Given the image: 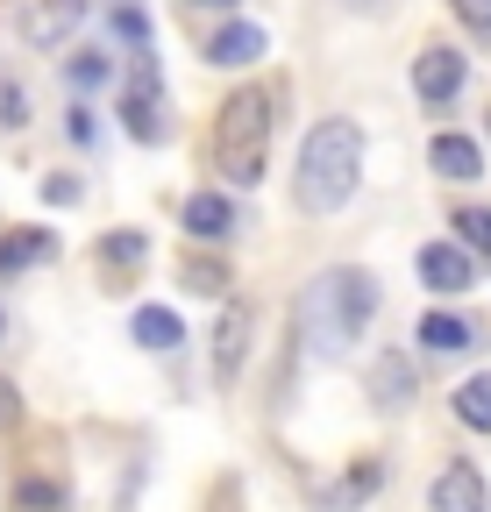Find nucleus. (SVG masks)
Here are the masks:
<instances>
[{"instance_id": "nucleus-23", "label": "nucleus", "mask_w": 491, "mask_h": 512, "mask_svg": "<svg viewBox=\"0 0 491 512\" xmlns=\"http://www.w3.org/2000/svg\"><path fill=\"white\" fill-rule=\"evenodd\" d=\"M107 72H114L107 50H79V57H72V79H79V86H107Z\"/></svg>"}, {"instance_id": "nucleus-24", "label": "nucleus", "mask_w": 491, "mask_h": 512, "mask_svg": "<svg viewBox=\"0 0 491 512\" xmlns=\"http://www.w3.org/2000/svg\"><path fill=\"white\" fill-rule=\"evenodd\" d=\"M114 36L129 43V50H150V22H143L136 8H114Z\"/></svg>"}, {"instance_id": "nucleus-19", "label": "nucleus", "mask_w": 491, "mask_h": 512, "mask_svg": "<svg viewBox=\"0 0 491 512\" xmlns=\"http://www.w3.org/2000/svg\"><path fill=\"white\" fill-rule=\"evenodd\" d=\"M449 228H456V242H463L470 256H484V264H491V207H456Z\"/></svg>"}, {"instance_id": "nucleus-5", "label": "nucleus", "mask_w": 491, "mask_h": 512, "mask_svg": "<svg viewBox=\"0 0 491 512\" xmlns=\"http://www.w3.org/2000/svg\"><path fill=\"white\" fill-rule=\"evenodd\" d=\"M413 271H420V285H427V292L456 299V292H470V285H477V256H470L463 242H427V249L413 256Z\"/></svg>"}, {"instance_id": "nucleus-25", "label": "nucleus", "mask_w": 491, "mask_h": 512, "mask_svg": "<svg viewBox=\"0 0 491 512\" xmlns=\"http://www.w3.org/2000/svg\"><path fill=\"white\" fill-rule=\"evenodd\" d=\"M449 8H456V22L470 36H491V0H449Z\"/></svg>"}, {"instance_id": "nucleus-9", "label": "nucleus", "mask_w": 491, "mask_h": 512, "mask_svg": "<svg viewBox=\"0 0 491 512\" xmlns=\"http://www.w3.org/2000/svg\"><path fill=\"white\" fill-rule=\"evenodd\" d=\"M79 22H86V0H36V8L22 15V43L50 50V43H65Z\"/></svg>"}, {"instance_id": "nucleus-18", "label": "nucleus", "mask_w": 491, "mask_h": 512, "mask_svg": "<svg viewBox=\"0 0 491 512\" xmlns=\"http://www.w3.org/2000/svg\"><path fill=\"white\" fill-rule=\"evenodd\" d=\"M378 484H385V463H378V456H363V463H356V470H349V477L328 491V505H335V512H356V505L371 498Z\"/></svg>"}, {"instance_id": "nucleus-2", "label": "nucleus", "mask_w": 491, "mask_h": 512, "mask_svg": "<svg viewBox=\"0 0 491 512\" xmlns=\"http://www.w3.org/2000/svg\"><path fill=\"white\" fill-rule=\"evenodd\" d=\"M371 313H378V278H371V271H356V264L314 278V285H306V306H299L314 356H342L349 342H363Z\"/></svg>"}, {"instance_id": "nucleus-17", "label": "nucleus", "mask_w": 491, "mask_h": 512, "mask_svg": "<svg viewBox=\"0 0 491 512\" xmlns=\"http://www.w3.org/2000/svg\"><path fill=\"white\" fill-rule=\"evenodd\" d=\"M129 335H136L143 349H178V335H186V328H178V313H171V306H136Z\"/></svg>"}, {"instance_id": "nucleus-14", "label": "nucleus", "mask_w": 491, "mask_h": 512, "mask_svg": "<svg viewBox=\"0 0 491 512\" xmlns=\"http://www.w3.org/2000/svg\"><path fill=\"white\" fill-rule=\"evenodd\" d=\"M420 349L427 356H463V349H477V328L456 320V313H427L420 320Z\"/></svg>"}, {"instance_id": "nucleus-21", "label": "nucleus", "mask_w": 491, "mask_h": 512, "mask_svg": "<svg viewBox=\"0 0 491 512\" xmlns=\"http://www.w3.org/2000/svg\"><path fill=\"white\" fill-rule=\"evenodd\" d=\"M186 285H193V292H207V299H221L228 271H221V264H207V256H186Z\"/></svg>"}, {"instance_id": "nucleus-28", "label": "nucleus", "mask_w": 491, "mask_h": 512, "mask_svg": "<svg viewBox=\"0 0 491 512\" xmlns=\"http://www.w3.org/2000/svg\"><path fill=\"white\" fill-rule=\"evenodd\" d=\"M15 420H22V399H15V384L0 377V427H15Z\"/></svg>"}, {"instance_id": "nucleus-29", "label": "nucleus", "mask_w": 491, "mask_h": 512, "mask_svg": "<svg viewBox=\"0 0 491 512\" xmlns=\"http://www.w3.org/2000/svg\"><path fill=\"white\" fill-rule=\"evenodd\" d=\"M200 8H235V0H200Z\"/></svg>"}, {"instance_id": "nucleus-13", "label": "nucleus", "mask_w": 491, "mask_h": 512, "mask_svg": "<svg viewBox=\"0 0 491 512\" xmlns=\"http://www.w3.org/2000/svg\"><path fill=\"white\" fill-rule=\"evenodd\" d=\"M207 57L228 64V72H242V64H257V57H264V29H257V22H228V29L207 43Z\"/></svg>"}, {"instance_id": "nucleus-30", "label": "nucleus", "mask_w": 491, "mask_h": 512, "mask_svg": "<svg viewBox=\"0 0 491 512\" xmlns=\"http://www.w3.org/2000/svg\"><path fill=\"white\" fill-rule=\"evenodd\" d=\"M0 328H8V320H0Z\"/></svg>"}, {"instance_id": "nucleus-11", "label": "nucleus", "mask_w": 491, "mask_h": 512, "mask_svg": "<svg viewBox=\"0 0 491 512\" xmlns=\"http://www.w3.org/2000/svg\"><path fill=\"white\" fill-rule=\"evenodd\" d=\"M57 256V235L50 228H15V235H0V278H15L29 264H50Z\"/></svg>"}, {"instance_id": "nucleus-27", "label": "nucleus", "mask_w": 491, "mask_h": 512, "mask_svg": "<svg viewBox=\"0 0 491 512\" xmlns=\"http://www.w3.org/2000/svg\"><path fill=\"white\" fill-rule=\"evenodd\" d=\"M43 200L50 207H72L79 200V178H43Z\"/></svg>"}, {"instance_id": "nucleus-1", "label": "nucleus", "mask_w": 491, "mask_h": 512, "mask_svg": "<svg viewBox=\"0 0 491 512\" xmlns=\"http://www.w3.org/2000/svg\"><path fill=\"white\" fill-rule=\"evenodd\" d=\"M363 178V128L356 121H321L299 143V171H292V200L306 214H342L349 192Z\"/></svg>"}, {"instance_id": "nucleus-4", "label": "nucleus", "mask_w": 491, "mask_h": 512, "mask_svg": "<svg viewBox=\"0 0 491 512\" xmlns=\"http://www.w3.org/2000/svg\"><path fill=\"white\" fill-rule=\"evenodd\" d=\"M463 79H470V57L449 50V43H427V50L413 57V93H420L427 107H449V100L463 93Z\"/></svg>"}, {"instance_id": "nucleus-16", "label": "nucleus", "mask_w": 491, "mask_h": 512, "mask_svg": "<svg viewBox=\"0 0 491 512\" xmlns=\"http://www.w3.org/2000/svg\"><path fill=\"white\" fill-rule=\"evenodd\" d=\"M371 399L378 406H406L413 399V363L406 356H378L371 363Z\"/></svg>"}, {"instance_id": "nucleus-22", "label": "nucleus", "mask_w": 491, "mask_h": 512, "mask_svg": "<svg viewBox=\"0 0 491 512\" xmlns=\"http://www.w3.org/2000/svg\"><path fill=\"white\" fill-rule=\"evenodd\" d=\"M65 498H57V484H43V477H29L22 491H15V512H57Z\"/></svg>"}, {"instance_id": "nucleus-10", "label": "nucleus", "mask_w": 491, "mask_h": 512, "mask_svg": "<svg viewBox=\"0 0 491 512\" xmlns=\"http://www.w3.org/2000/svg\"><path fill=\"white\" fill-rule=\"evenodd\" d=\"M427 164H435L442 178H456V185H470V178H484V150L470 143V136H456V128H442L435 143H427Z\"/></svg>"}, {"instance_id": "nucleus-7", "label": "nucleus", "mask_w": 491, "mask_h": 512, "mask_svg": "<svg viewBox=\"0 0 491 512\" xmlns=\"http://www.w3.org/2000/svg\"><path fill=\"white\" fill-rule=\"evenodd\" d=\"M250 335H257V306L228 299V306H221V320H214V370H221V377H235V370H242V356H250Z\"/></svg>"}, {"instance_id": "nucleus-3", "label": "nucleus", "mask_w": 491, "mask_h": 512, "mask_svg": "<svg viewBox=\"0 0 491 512\" xmlns=\"http://www.w3.org/2000/svg\"><path fill=\"white\" fill-rule=\"evenodd\" d=\"M271 128H278V93H271V86H242V93L221 100V121H214V164H221L228 185H257V178H264Z\"/></svg>"}, {"instance_id": "nucleus-8", "label": "nucleus", "mask_w": 491, "mask_h": 512, "mask_svg": "<svg viewBox=\"0 0 491 512\" xmlns=\"http://www.w3.org/2000/svg\"><path fill=\"white\" fill-rule=\"evenodd\" d=\"M427 512H491V491L477 477V463H449L427 491Z\"/></svg>"}, {"instance_id": "nucleus-15", "label": "nucleus", "mask_w": 491, "mask_h": 512, "mask_svg": "<svg viewBox=\"0 0 491 512\" xmlns=\"http://www.w3.org/2000/svg\"><path fill=\"white\" fill-rule=\"evenodd\" d=\"M143 256H150V242H143L136 228H114V235L100 242V271H107V278H136Z\"/></svg>"}, {"instance_id": "nucleus-6", "label": "nucleus", "mask_w": 491, "mask_h": 512, "mask_svg": "<svg viewBox=\"0 0 491 512\" xmlns=\"http://www.w3.org/2000/svg\"><path fill=\"white\" fill-rule=\"evenodd\" d=\"M121 121H129L136 143H157V136H164V86H157V72H150V50H143V64H136V79L121 86Z\"/></svg>"}, {"instance_id": "nucleus-12", "label": "nucleus", "mask_w": 491, "mask_h": 512, "mask_svg": "<svg viewBox=\"0 0 491 512\" xmlns=\"http://www.w3.org/2000/svg\"><path fill=\"white\" fill-rule=\"evenodd\" d=\"M186 235L193 242H228L235 235V207L221 200V192H193L186 200Z\"/></svg>"}, {"instance_id": "nucleus-20", "label": "nucleus", "mask_w": 491, "mask_h": 512, "mask_svg": "<svg viewBox=\"0 0 491 512\" xmlns=\"http://www.w3.org/2000/svg\"><path fill=\"white\" fill-rule=\"evenodd\" d=\"M456 420H463V427H477V434H491V377L456 384Z\"/></svg>"}, {"instance_id": "nucleus-26", "label": "nucleus", "mask_w": 491, "mask_h": 512, "mask_svg": "<svg viewBox=\"0 0 491 512\" xmlns=\"http://www.w3.org/2000/svg\"><path fill=\"white\" fill-rule=\"evenodd\" d=\"M29 100H22V86H0V121H8V128H22L29 114H22Z\"/></svg>"}]
</instances>
